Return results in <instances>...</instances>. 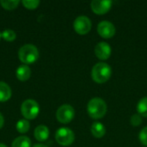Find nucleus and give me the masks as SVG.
Returning <instances> with one entry per match:
<instances>
[{
	"label": "nucleus",
	"instance_id": "24",
	"mask_svg": "<svg viewBox=\"0 0 147 147\" xmlns=\"http://www.w3.org/2000/svg\"><path fill=\"white\" fill-rule=\"evenodd\" d=\"M33 147H48L46 145H43V144H35Z\"/></svg>",
	"mask_w": 147,
	"mask_h": 147
},
{
	"label": "nucleus",
	"instance_id": "13",
	"mask_svg": "<svg viewBox=\"0 0 147 147\" xmlns=\"http://www.w3.org/2000/svg\"><path fill=\"white\" fill-rule=\"evenodd\" d=\"M90 132L92 135L96 139H101L106 134V127L101 122H94L90 127Z\"/></svg>",
	"mask_w": 147,
	"mask_h": 147
},
{
	"label": "nucleus",
	"instance_id": "17",
	"mask_svg": "<svg viewBox=\"0 0 147 147\" xmlns=\"http://www.w3.org/2000/svg\"><path fill=\"white\" fill-rule=\"evenodd\" d=\"M16 130L18 133L20 134H26L28 132L29 128H30V123L28 122V120L26 119H22L17 121L16 123Z\"/></svg>",
	"mask_w": 147,
	"mask_h": 147
},
{
	"label": "nucleus",
	"instance_id": "3",
	"mask_svg": "<svg viewBox=\"0 0 147 147\" xmlns=\"http://www.w3.org/2000/svg\"><path fill=\"white\" fill-rule=\"evenodd\" d=\"M39 56L40 53L37 47L32 44H26L18 51V58L20 61L27 65L36 62L39 59Z\"/></svg>",
	"mask_w": 147,
	"mask_h": 147
},
{
	"label": "nucleus",
	"instance_id": "19",
	"mask_svg": "<svg viewBox=\"0 0 147 147\" xmlns=\"http://www.w3.org/2000/svg\"><path fill=\"white\" fill-rule=\"evenodd\" d=\"M2 37L4 40L11 42L14 41L16 38V34L15 31L11 30V29H6L2 33Z\"/></svg>",
	"mask_w": 147,
	"mask_h": 147
},
{
	"label": "nucleus",
	"instance_id": "26",
	"mask_svg": "<svg viewBox=\"0 0 147 147\" xmlns=\"http://www.w3.org/2000/svg\"><path fill=\"white\" fill-rule=\"evenodd\" d=\"M1 37H2V33H0V39H1Z\"/></svg>",
	"mask_w": 147,
	"mask_h": 147
},
{
	"label": "nucleus",
	"instance_id": "15",
	"mask_svg": "<svg viewBox=\"0 0 147 147\" xmlns=\"http://www.w3.org/2000/svg\"><path fill=\"white\" fill-rule=\"evenodd\" d=\"M31 140L27 136H19L16 138L12 144L11 147H31Z\"/></svg>",
	"mask_w": 147,
	"mask_h": 147
},
{
	"label": "nucleus",
	"instance_id": "20",
	"mask_svg": "<svg viewBox=\"0 0 147 147\" xmlns=\"http://www.w3.org/2000/svg\"><path fill=\"white\" fill-rule=\"evenodd\" d=\"M22 3L23 4V6L26 9H36L39 6L40 1H38V0H23L22 2Z\"/></svg>",
	"mask_w": 147,
	"mask_h": 147
},
{
	"label": "nucleus",
	"instance_id": "5",
	"mask_svg": "<svg viewBox=\"0 0 147 147\" xmlns=\"http://www.w3.org/2000/svg\"><path fill=\"white\" fill-rule=\"evenodd\" d=\"M55 140L59 145L69 146L74 142L75 134L73 131L68 127H60L55 133Z\"/></svg>",
	"mask_w": 147,
	"mask_h": 147
},
{
	"label": "nucleus",
	"instance_id": "4",
	"mask_svg": "<svg viewBox=\"0 0 147 147\" xmlns=\"http://www.w3.org/2000/svg\"><path fill=\"white\" fill-rule=\"evenodd\" d=\"M21 112L26 120H34L39 115L40 106L36 101L27 99L21 105Z\"/></svg>",
	"mask_w": 147,
	"mask_h": 147
},
{
	"label": "nucleus",
	"instance_id": "21",
	"mask_svg": "<svg viewBox=\"0 0 147 147\" xmlns=\"http://www.w3.org/2000/svg\"><path fill=\"white\" fill-rule=\"evenodd\" d=\"M130 122H131L132 126H134V127H139L142 123V117L139 114L134 115L131 117Z\"/></svg>",
	"mask_w": 147,
	"mask_h": 147
},
{
	"label": "nucleus",
	"instance_id": "25",
	"mask_svg": "<svg viewBox=\"0 0 147 147\" xmlns=\"http://www.w3.org/2000/svg\"><path fill=\"white\" fill-rule=\"evenodd\" d=\"M0 147H7V146L4 145V144H3V143H0Z\"/></svg>",
	"mask_w": 147,
	"mask_h": 147
},
{
	"label": "nucleus",
	"instance_id": "1",
	"mask_svg": "<svg viewBox=\"0 0 147 147\" xmlns=\"http://www.w3.org/2000/svg\"><path fill=\"white\" fill-rule=\"evenodd\" d=\"M107 104L104 100L99 97L90 99L87 104V112L89 115L95 120L102 119L107 113Z\"/></svg>",
	"mask_w": 147,
	"mask_h": 147
},
{
	"label": "nucleus",
	"instance_id": "2",
	"mask_svg": "<svg viewBox=\"0 0 147 147\" xmlns=\"http://www.w3.org/2000/svg\"><path fill=\"white\" fill-rule=\"evenodd\" d=\"M112 75V69L109 65L104 62L96 64L91 70V78L96 84L106 83Z\"/></svg>",
	"mask_w": 147,
	"mask_h": 147
},
{
	"label": "nucleus",
	"instance_id": "23",
	"mask_svg": "<svg viewBox=\"0 0 147 147\" xmlns=\"http://www.w3.org/2000/svg\"><path fill=\"white\" fill-rule=\"evenodd\" d=\"M3 124H4V118H3V115L0 113V129L3 127Z\"/></svg>",
	"mask_w": 147,
	"mask_h": 147
},
{
	"label": "nucleus",
	"instance_id": "6",
	"mask_svg": "<svg viewBox=\"0 0 147 147\" xmlns=\"http://www.w3.org/2000/svg\"><path fill=\"white\" fill-rule=\"evenodd\" d=\"M75 116V110L72 106L69 104L61 105L57 112H56V118L59 122L62 124H67L71 122Z\"/></svg>",
	"mask_w": 147,
	"mask_h": 147
},
{
	"label": "nucleus",
	"instance_id": "8",
	"mask_svg": "<svg viewBox=\"0 0 147 147\" xmlns=\"http://www.w3.org/2000/svg\"><path fill=\"white\" fill-rule=\"evenodd\" d=\"M97 33L101 37L109 39L115 34V27L109 21H102L97 25Z\"/></svg>",
	"mask_w": 147,
	"mask_h": 147
},
{
	"label": "nucleus",
	"instance_id": "14",
	"mask_svg": "<svg viewBox=\"0 0 147 147\" xmlns=\"http://www.w3.org/2000/svg\"><path fill=\"white\" fill-rule=\"evenodd\" d=\"M12 92L10 87L4 82L0 81V102H4L11 97Z\"/></svg>",
	"mask_w": 147,
	"mask_h": 147
},
{
	"label": "nucleus",
	"instance_id": "9",
	"mask_svg": "<svg viewBox=\"0 0 147 147\" xmlns=\"http://www.w3.org/2000/svg\"><path fill=\"white\" fill-rule=\"evenodd\" d=\"M112 3L113 2L110 0H93L90 3V8L95 14L104 15L111 9Z\"/></svg>",
	"mask_w": 147,
	"mask_h": 147
},
{
	"label": "nucleus",
	"instance_id": "18",
	"mask_svg": "<svg viewBox=\"0 0 147 147\" xmlns=\"http://www.w3.org/2000/svg\"><path fill=\"white\" fill-rule=\"evenodd\" d=\"M20 3L19 0H1L0 1V4L1 6L7 10H12L15 9L18 4Z\"/></svg>",
	"mask_w": 147,
	"mask_h": 147
},
{
	"label": "nucleus",
	"instance_id": "12",
	"mask_svg": "<svg viewBox=\"0 0 147 147\" xmlns=\"http://www.w3.org/2000/svg\"><path fill=\"white\" fill-rule=\"evenodd\" d=\"M16 75L19 81L24 82V81H27L30 78L31 70L27 65H22L18 66V68L16 71Z\"/></svg>",
	"mask_w": 147,
	"mask_h": 147
},
{
	"label": "nucleus",
	"instance_id": "11",
	"mask_svg": "<svg viewBox=\"0 0 147 147\" xmlns=\"http://www.w3.org/2000/svg\"><path fill=\"white\" fill-rule=\"evenodd\" d=\"M34 138L38 141L44 142V141L47 140V139L49 137V129L45 125H40V126L36 127V128L34 129Z\"/></svg>",
	"mask_w": 147,
	"mask_h": 147
},
{
	"label": "nucleus",
	"instance_id": "7",
	"mask_svg": "<svg viewBox=\"0 0 147 147\" xmlns=\"http://www.w3.org/2000/svg\"><path fill=\"white\" fill-rule=\"evenodd\" d=\"M91 27H92V22L90 19L86 16H78L73 22L74 30L80 35H84L88 34L90 31Z\"/></svg>",
	"mask_w": 147,
	"mask_h": 147
},
{
	"label": "nucleus",
	"instance_id": "22",
	"mask_svg": "<svg viewBox=\"0 0 147 147\" xmlns=\"http://www.w3.org/2000/svg\"><path fill=\"white\" fill-rule=\"evenodd\" d=\"M139 139H140V141L142 143V145L147 146V127L142 128V130L140 131L139 134Z\"/></svg>",
	"mask_w": 147,
	"mask_h": 147
},
{
	"label": "nucleus",
	"instance_id": "10",
	"mask_svg": "<svg viewBox=\"0 0 147 147\" xmlns=\"http://www.w3.org/2000/svg\"><path fill=\"white\" fill-rule=\"evenodd\" d=\"M111 53H112L111 47L107 42L104 41L99 42L95 47V54L101 60L108 59L110 57Z\"/></svg>",
	"mask_w": 147,
	"mask_h": 147
},
{
	"label": "nucleus",
	"instance_id": "16",
	"mask_svg": "<svg viewBox=\"0 0 147 147\" xmlns=\"http://www.w3.org/2000/svg\"><path fill=\"white\" fill-rule=\"evenodd\" d=\"M137 111L141 117H147V96L139 101L137 104Z\"/></svg>",
	"mask_w": 147,
	"mask_h": 147
}]
</instances>
